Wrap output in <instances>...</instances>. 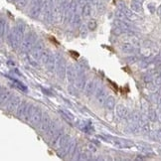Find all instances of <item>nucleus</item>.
Wrapping results in <instances>:
<instances>
[{
	"instance_id": "13",
	"label": "nucleus",
	"mask_w": 161,
	"mask_h": 161,
	"mask_svg": "<svg viewBox=\"0 0 161 161\" xmlns=\"http://www.w3.org/2000/svg\"><path fill=\"white\" fill-rule=\"evenodd\" d=\"M12 97V92L9 90L6 89H1V94H0V98H1V104L3 106L4 103H7L8 101Z\"/></svg>"
},
{
	"instance_id": "5",
	"label": "nucleus",
	"mask_w": 161,
	"mask_h": 161,
	"mask_svg": "<svg viewBox=\"0 0 161 161\" xmlns=\"http://www.w3.org/2000/svg\"><path fill=\"white\" fill-rule=\"evenodd\" d=\"M35 43H36V34L35 33H29L26 35V37H24L20 48L23 52H27L34 47Z\"/></svg>"
},
{
	"instance_id": "30",
	"label": "nucleus",
	"mask_w": 161,
	"mask_h": 161,
	"mask_svg": "<svg viewBox=\"0 0 161 161\" xmlns=\"http://www.w3.org/2000/svg\"><path fill=\"white\" fill-rule=\"evenodd\" d=\"M7 65L8 66H11V67H15V63H14V62H11V61H8L7 62Z\"/></svg>"
},
{
	"instance_id": "31",
	"label": "nucleus",
	"mask_w": 161,
	"mask_h": 161,
	"mask_svg": "<svg viewBox=\"0 0 161 161\" xmlns=\"http://www.w3.org/2000/svg\"><path fill=\"white\" fill-rule=\"evenodd\" d=\"M157 137H158V139L161 141V130H160V131H158V133H157Z\"/></svg>"
},
{
	"instance_id": "28",
	"label": "nucleus",
	"mask_w": 161,
	"mask_h": 161,
	"mask_svg": "<svg viewBox=\"0 0 161 161\" xmlns=\"http://www.w3.org/2000/svg\"><path fill=\"white\" fill-rule=\"evenodd\" d=\"M97 9H98V11L100 12H103L104 11V5H103V3H102V2H100V3H97Z\"/></svg>"
},
{
	"instance_id": "29",
	"label": "nucleus",
	"mask_w": 161,
	"mask_h": 161,
	"mask_svg": "<svg viewBox=\"0 0 161 161\" xmlns=\"http://www.w3.org/2000/svg\"><path fill=\"white\" fill-rule=\"evenodd\" d=\"M154 83H155L156 86H161V76H158L154 80Z\"/></svg>"
},
{
	"instance_id": "20",
	"label": "nucleus",
	"mask_w": 161,
	"mask_h": 161,
	"mask_svg": "<svg viewBox=\"0 0 161 161\" xmlns=\"http://www.w3.org/2000/svg\"><path fill=\"white\" fill-rule=\"evenodd\" d=\"M115 18L117 20H120V21H125V22H128V18L126 17L125 13L123 12L121 9H119L115 12Z\"/></svg>"
},
{
	"instance_id": "25",
	"label": "nucleus",
	"mask_w": 161,
	"mask_h": 161,
	"mask_svg": "<svg viewBox=\"0 0 161 161\" xmlns=\"http://www.w3.org/2000/svg\"><path fill=\"white\" fill-rule=\"evenodd\" d=\"M73 23H74V26H77V27H79L80 23V15L77 13V12H76L75 16H74V18H73Z\"/></svg>"
},
{
	"instance_id": "24",
	"label": "nucleus",
	"mask_w": 161,
	"mask_h": 161,
	"mask_svg": "<svg viewBox=\"0 0 161 161\" xmlns=\"http://www.w3.org/2000/svg\"><path fill=\"white\" fill-rule=\"evenodd\" d=\"M97 26V21L94 20V19H92V20H90L88 22V28H89V30H96Z\"/></svg>"
},
{
	"instance_id": "15",
	"label": "nucleus",
	"mask_w": 161,
	"mask_h": 161,
	"mask_svg": "<svg viewBox=\"0 0 161 161\" xmlns=\"http://www.w3.org/2000/svg\"><path fill=\"white\" fill-rule=\"evenodd\" d=\"M130 9L135 13H141L142 12V5L139 0H132L130 2Z\"/></svg>"
},
{
	"instance_id": "9",
	"label": "nucleus",
	"mask_w": 161,
	"mask_h": 161,
	"mask_svg": "<svg viewBox=\"0 0 161 161\" xmlns=\"http://www.w3.org/2000/svg\"><path fill=\"white\" fill-rule=\"evenodd\" d=\"M20 103H21V101H20V98L18 97H12L10 98V100L8 101L7 104H6V110H8V111H13L15 109L18 108V107L20 106Z\"/></svg>"
},
{
	"instance_id": "10",
	"label": "nucleus",
	"mask_w": 161,
	"mask_h": 161,
	"mask_svg": "<svg viewBox=\"0 0 161 161\" xmlns=\"http://www.w3.org/2000/svg\"><path fill=\"white\" fill-rule=\"evenodd\" d=\"M66 73H67V75H68V80H69V82L71 84L75 83L76 79L78 77V72H77V69H75V67H73V66L67 67Z\"/></svg>"
},
{
	"instance_id": "6",
	"label": "nucleus",
	"mask_w": 161,
	"mask_h": 161,
	"mask_svg": "<svg viewBox=\"0 0 161 161\" xmlns=\"http://www.w3.org/2000/svg\"><path fill=\"white\" fill-rule=\"evenodd\" d=\"M52 125V120H51V117L48 114H43L42 115V119H41V122L39 125V129L40 131L45 133V132H48L49 128L51 127Z\"/></svg>"
},
{
	"instance_id": "16",
	"label": "nucleus",
	"mask_w": 161,
	"mask_h": 161,
	"mask_svg": "<svg viewBox=\"0 0 161 161\" xmlns=\"http://www.w3.org/2000/svg\"><path fill=\"white\" fill-rule=\"evenodd\" d=\"M116 114L120 117V119H125V117L128 116V110L125 107L119 104V106L116 107Z\"/></svg>"
},
{
	"instance_id": "32",
	"label": "nucleus",
	"mask_w": 161,
	"mask_h": 161,
	"mask_svg": "<svg viewBox=\"0 0 161 161\" xmlns=\"http://www.w3.org/2000/svg\"><path fill=\"white\" fill-rule=\"evenodd\" d=\"M159 92H159V94L161 95V88H160V90H159Z\"/></svg>"
},
{
	"instance_id": "1",
	"label": "nucleus",
	"mask_w": 161,
	"mask_h": 161,
	"mask_svg": "<svg viewBox=\"0 0 161 161\" xmlns=\"http://www.w3.org/2000/svg\"><path fill=\"white\" fill-rule=\"evenodd\" d=\"M23 35H24V29L23 27L20 26V24L12 29L11 33L9 35V43L10 45L13 48H18L19 46H21V43L23 41Z\"/></svg>"
},
{
	"instance_id": "21",
	"label": "nucleus",
	"mask_w": 161,
	"mask_h": 161,
	"mask_svg": "<svg viewBox=\"0 0 161 161\" xmlns=\"http://www.w3.org/2000/svg\"><path fill=\"white\" fill-rule=\"evenodd\" d=\"M92 14V6L90 5V3H85L83 6V15L85 17H89Z\"/></svg>"
},
{
	"instance_id": "3",
	"label": "nucleus",
	"mask_w": 161,
	"mask_h": 161,
	"mask_svg": "<svg viewBox=\"0 0 161 161\" xmlns=\"http://www.w3.org/2000/svg\"><path fill=\"white\" fill-rule=\"evenodd\" d=\"M44 51H45V47L43 45V43L42 42L36 43L34 47L31 49V52H30V58H31L30 63L32 65L37 66V61L40 60V57Z\"/></svg>"
},
{
	"instance_id": "23",
	"label": "nucleus",
	"mask_w": 161,
	"mask_h": 161,
	"mask_svg": "<svg viewBox=\"0 0 161 161\" xmlns=\"http://www.w3.org/2000/svg\"><path fill=\"white\" fill-rule=\"evenodd\" d=\"M28 2H29V0H17L16 5H17V7L19 9H22L28 4Z\"/></svg>"
},
{
	"instance_id": "2",
	"label": "nucleus",
	"mask_w": 161,
	"mask_h": 161,
	"mask_svg": "<svg viewBox=\"0 0 161 161\" xmlns=\"http://www.w3.org/2000/svg\"><path fill=\"white\" fill-rule=\"evenodd\" d=\"M42 113L39 107L37 106H31L29 109V114L27 120L30 121V123L33 126H37L40 125L41 119H42Z\"/></svg>"
},
{
	"instance_id": "12",
	"label": "nucleus",
	"mask_w": 161,
	"mask_h": 161,
	"mask_svg": "<svg viewBox=\"0 0 161 161\" xmlns=\"http://www.w3.org/2000/svg\"><path fill=\"white\" fill-rule=\"evenodd\" d=\"M96 97H97V102L100 103L101 104H103L104 102H106V100H107V97H108L107 91L104 90L103 88H98V89L97 90Z\"/></svg>"
},
{
	"instance_id": "27",
	"label": "nucleus",
	"mask_w": 161,
	"mask_h": 161,
	"mask_svg": "<svg viewBox=\"0 0 161 161\" xmlns=\"http://www.w3.org/2000/svg\"><path fill=\"white\" fill-rule=\"evenodd\" d=\"M0 25H1V37H3V35H4V29H5V22H4L3 19H1Z\"/></svg>"
},
{
	"instance_id": "11",
	"label": "nucleus",
	"mask_w": 161,
	"mask_h": 161,
	"mask_svg": "<svg viewBox=\"0 0 161 161\" xmlns=\"http://www.w3.org/2000/svg\"><path fill=\"white\" fill-rule=\"evenodd\" d=\"M119 9H121L123 12H125V15H126V17L128 18V20H132V21H134V20H137V19H138V17L134 14L135 12H133L131 9H128L125 5H123L122 3H119Z\"/></svg>"
},
{
	"instance_id": "4",
	"label": "nucleus",
	"mask_w": 161,
	"mask_h": 161,
	"mask_svg": "<svg viewBox=\"0 0 161 161\" xmlns=\"http://www.w3.org/2000/svg\"><path fill=\"white\" fill-rule=\"evenodd\" d=\"M45 4H46V0H34L29 11L30 17H32V18L38 17L41 12L44 10Z\"/></svg>"
},
{
	"instance_id": "7",
	"label": "nucleus",
	"mask_w": 161,
	"mask_h": 161,
	"mask_svg": "<svg viewBox=\"0 0 161 161\" xmlns=\"http://www.w3.org/2000/svg\"><path fill=\"white\" fill-rule=\"evenodd\" d=\"M66 66H65V62L63 60V58L60 57V56H57L56 58V72H57V75L59 78L63 79L66 73Z\"/></svg>"
},
{
	"instance_id": "17",
	"label": "nucleus",
	"mask_w": 161,
	"mask_h": 161,
	"mask_svg": "<svg viewBox=\"0 0 161 161\" xmlns=\"http://www.w3.org/2000/svg\"><path fill=\"white\" fill-rule=\"evenodd\" d=\"M104 106H106V108L109 110L114 109L115 108V100L114 97H108L106 102H104Z\"/></svg>"
},
{
	"instance_id": "14",
	"label": "nucleus",
	"mask_w": 161,
	"mask_h": 161,
	"mask_svg": "<svg viewBox=\"0 0 161 161\" xmlns=\"http://www.w3.org/2000/svg\"><path fill=\"white\" fill-rule=\"evenodd\" d=\"M113 143L114 144V146H116L117 148H120V149H122V148H129L132 145L127 140H122V139H116Z\"/></svg>"
},
{
	"instance_id": "33",
	"label": "nucleus",
	"mask_w": 161,
	"mask_h": 161,
	"mask_svg": "<svg viewBox=\"0 0 161 161\" xmlns=\"http://www.w3.org/2000/svg\"><path fill=\"white\" fill-rule=\"evenodd\" d=\"M106 1H109V0H106Z\"/></svg>"
},
{
	"instance_id": "18",
	"label": "nucleus",
	"mask_w": 161,
	"mask_h": 161,
	"mask_svg": "<svg viewBox=\"0 0 161 161\" xmlns=\"http://www.w3.org/2000/svg\"><path fill=\"white\" fill-rule=\"evenodd\" d=\"M96 91V83L94 80H90V82L86 85V94L90 96Z\"/></svg>"
},
{
	"instance_id": "19",
	"label": "nucleus",
	"mask_w": 161,
	"mask_h": 161,
	"mask_svg": "<svg viewBox=\"0 0 161 161\" xmlns=\"http://www.w3.org/2000/svg\"><path fill=\"white\" fill-rule=\"evenodd\" d=\"M120 49H121L122 52L128 53V54H130V53H132L134 51V47H133V45L131 44V43H125V44H122L120 46Z\"/></svg>"
},
{
	"instance_id": "26",
	"label": "nucleus",
	"mask_w": 161,
	"mask_h": 161,
	"mask_svg": "<svg viewBox=\"0 0 161 161\" xmlns=\"http://www.w3.org/2000/svg\"><path fill=\"white\" fill-rule=\"evenodd\" d=\"M149 119L152 120V121L156 120V114H155V111H153V110L149 111Z\"/></svg>"
},
{
	"instance_id": "22",
	"label": "nucleus",
	"mask_w": 161,
	"mask_h": 161,
	"mask_svg": "<svg viewBox=\"0 0 161 161\" xmlns=\"http://www.w3.org/2000/svg\"><path fill=\"white\" fill-rule=\"evenodd\" d=\"M88 30H89L88 25H85V24H83V25L80 26V36L86 37V34H88Z\"/></svg>"
},
{
	"instance_id": "8",
	"label": "nucleus",
	"mask_w": 161,
	"mask_h": 161,
	"mask_svg": "<svg viewBox=\"0 0 161 161\" xmlns=\"http://www.w3.org/2000/svg\"><path fill=\"white\" fill-rule=\"evenodd\" d=\"M29 109H30V107L28 106L26 102L21 103L20 106L18 107V108H17V115H18V117H20V119H23L27 120L28 114H29Z\"/></svg>"
}]
</instances>
